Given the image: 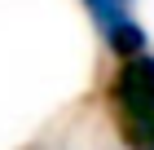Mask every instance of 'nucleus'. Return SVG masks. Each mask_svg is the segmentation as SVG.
<instances>
[{"instance_id": "obj_1", "label": "nucleus", "mask_w": 154, "mask_h": 150, "mask_svg": "<svg viewBox=\"0 0 154 150\" xmlns=\"http://www.w3.org/2000/svg\"><path fill=\"white\" fill-rule=\"evenodd\" d=\"M106 106L128 150H154V53L119 62L106 84Z\"/></svg>"}, {"instance_id": "obj_2", "label": "nucleus", "mask_w": 154, "mask_h": 150, "mask_svg": "<svg viewBox=\"0 0 154 150\" xmlns=\"http://www.w3.org/2000/svg\"><path fill=\"white\" fill-rule=\"evenodd\" d=\"M123 5H128V0H84V9L93 13V22H97V31H101V40H106V49L119 62L145 53V31H141V22H137Z\"/></svg>"}]
</instances>
